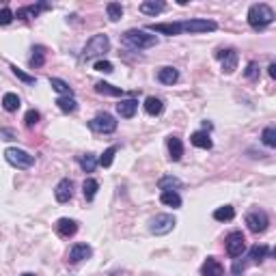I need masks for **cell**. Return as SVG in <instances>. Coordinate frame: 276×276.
Instances as JSON below:
<instances>
[{
  "label": "cell",
  "instance_id": "5bb4252c",
  "mask_svg": "<svg viewBox=\"0 0 276 276\" xmlns=\"http://www.w3.org/2000/svg\"><path fill=\"white\" fill-rule=\"evenodd\" d=\"M56 233L60 235V238H74V235L78 233V222L71 220V218H58L56 220Z\"/></svg>",
  "mask_w": 276,
  "mask_h": 276
},
{
  "label": "cell",
  "instance_id": "e0dca14e",
  "mask_svg": "<svg viewBox=\"0 0 276 276\" xmlns=\"http://www.w3.org/2000/svg\"><path fill=\"white\" fill-rule=\"evenodd\" d=\"M136 110H138V99L134 97H130V99H121L119 104H117V112H119V117H123V119H132L136 115Z\"/></svg>",
  "mask_w": 276,
  "mask_h": 276
},
{
  "label": "cell",
  "instance_id": "836d02e7",
  "mask_svg": "<svg viewBox=\"0 0 276 276\" xmlns=\"http://www.w3.org/2000/svg\"><path fill=\"white\" fill-rule=\"evenodd\" d=\"M119 151V147L117 145H112V147H108L104 153L99 156V160H97V164L99 166H104V168H108L110 164H112V160H115V153Z\"/></svg>",
  "mask_w": 276,
  "mask_h": 276
},
{
  "label": "cell",
  "instance_id": "ffe728a7",
  "mask_svg": "<svg viewBox=\"0 0 276 276\" xmlns=\"http://www.w3.org/2000/svg\"><path fill=\"white\" fill-rule=\"evenodd\" d=\"M95 91L99 95H110V97H123L125 91L119 89V87H112L108 82H104V80H99V82H95Z\"/></svg>",
  "mask_w": 276,
  "mask_h": 276
},
{
  "label": "cell",
  "instance_id": "ab89813d",
  "mask_svg": "<svg viewBox=\"0 0 276 276\" xmlns=\"http://www.w3.org/2000/svg\"><path fill=\"white\" fill-rule=\"evenodd\" d=\"M11 71H13V74H15V76H17L19 80H22V82H26V84H35V82H37V78H35V76H28L26 71L17 69L15 65H11Z\"/></svg>",
  "mask_w": 276,
  "mask_h": 276
},
{
  "label": "cell",
  "instance_id": "83f0119b",
  "mask_svg": "<svg viewBox=\"0 0 276 276\" xmlns=\"http://www.w3.org/2000/svg\"><path fill=\"white\" fill-rule=\"evenodd\" d=\"M56 106L60 112H74L78 108V101L74 95H60V97H56Z\"/></svg>",
  "mask_w": 276,
  "mask_h": 276
},
{
  "label": "cell",
  "instance_id": "1f68e13d",
  "mask_svg": "<svg viewBox=\"0 0 276 276\" xmlns=\"http://www.w3.org/2000/svg\"><path fill=\"white\" fill-rule=\"evenodd\" d=\"M235 218V209L231 205H224V207H218L216 211H214V220L218 222H229Z\"/></svg>",
  "mask_w": 276,
  "mask_h": 276
},
{
  "label": "cell",
  "instance_id": "44dd1931",
  "mask_svg": "<svg viewBox=\"0 0 276 276\" xmlns=\"http://www.w3.org/2000/svg\"><path fill=\"white\" fill-rule=\"evenodd\" d=\"M270 254H272V248L270 246H265V244H254V246L250 248V252H248V257L254 263H261L263 259H268Z\"/></svg>",
  "mask_w": 276,
  "mask_h": 276
},
{
  "label": "cell",
  "instance_id": "484cf974",
  "mask_svg": "<svg viewBox=\"0 0 276 276\" xmlns=\"http://www.w3.org/2000/svg\"><path fill=\"white\" fill-rule=\"evenodd\" d=\"M158 188H160L162 192H177V190L181 188V181H179L177 177H173V175H166V177H162V179L158 181Z\"/></svg>",
  "mask_w": 276,
  "mask_h": 276
},
{
  "label": "cell",
  "instance_id": "f546056e",
  "mask_svg": "<svg viewBox=\"0 0 276 276\" xmlns=\"http://www.w3.org/2000/svg\"><path fill=\"white\" fill-rule=\"evenodd\" d=\"M19 106H22V101H19V97L15 93H5L3 95V108L7 112H17Z\"/></svg>",
  "mask_w": 276,
  "mask_h": 276
},
{
  "label": "cell",
  "instance_id": "ee69618b",
  "mask_svg": "<svg viewBox=\"0 0 276 276\" xmlns=\"http://www.w3.org/2000/svg\"><path fill=\"white\" fill-rule=\"evenodd\" d=\"M268 71H270V78H276V65H274V63H270Z\"/></svg>",
  "mask_w": 276,
  "mask_h": 276
},
{
  "label": "cell",
  "instance_id": "6da1fadb",
  "mask_svg": "<svg viewBox=\"0 0 276 276\" xmlns=\"http://www.w3.org/2000/svg\"><path fill=\"white\" fill-rule=\"evenodd\" d=\"M121 44L130 50H147V48H153L158 46V37L156 35H149V30H142V28H132V30H125L121 35Z\"/></svg>",
  "mask_w": 276,
  "mask_h": 276
},
{
  "label": "cell",
  "instance_id": "2e32d148",
  "mask_svg": "<svg viewBox=\"0 0 276 276\" xmlns=\"http://www.w3.org/2000/svg\"><path fill=\"white\" fill-rule=\"evenodd\" d=\"M201 276H224V268L216 257H207L201 265Z\"/></svg>",
  "mask_w": 276,
  "mask_h": 276
},
{
  "label": "cell",
  "instance_id": "277c9868",
  "mask_svg": "<svg viewBox=\"0 0 276 276\" xmlns=\"http://www.w3.org/2000/svg\"><path fill=\"white\" fill-rule=\"evenodd\" d=\"M5 160H7L11 166L19 168V171H26V168H30V166L35 164V156H30L28 151L17 149V147L5 149Z\"/></svg>",
  "mask_w": 276,
  "mask_h": 276
},
{
  "label": "cell",
  "instance_id": "cb8c5ba5",
  "mask_svg": "<svg viewBox=\"0 0 276 276\" xmlns=\"http://www.w3.org/2000/svg\"><path fill=\"white\" fill-rule=\"evenodd\" d=\"M78 164H80V168H82L84 173H93L95 171V166H97V156L95 153H82V156H78Z\"/></svg>",
  "mask_w": 276,
  "mask_h": 276
},
{
  "label": "cell",
  "instance_id": "8d00e7d4",
  "mask_svg": "<svg viewBox=\"0 0 276 276\" xmlns=\"http://www.w3.org/2000/svg\"><path fill=\"white\" fill-rule=\"evenodd\" d=\"M259 74H261V69H259V63L257 60H250V63L246 65V69H244V76H246V80H259Z\"/></svg>",
  "mask_w": 276,
  "mask_h": 276
},
{
  "label": "cell",
  "instance_id": "7402d4cb",
  "mask_svg": "<svg viewBox=\"0 0 276 276\" xmlns=\"http://www.w3.org/2000/svg\"><path fill=\"white\" fill-rule=\"evenodd\" d=\"M162 110H164V101H162L160 97H147L145 99V112L147 115H151V117H158V115H162Z\"/></svg>",
  "mask_w": 276,
  "mask_h": 276
},
{
  "label": "cell",
  "instance_id": "9a60e30c",
  "mask_svg": "<svg viewBox=\"0 0 276 276\" xmlns=\"http://www.w3.org/2000/svg\"><path fill=\"white\" fill-rule=\"evenodd\" d=\"M147 30L151 33H160V35H181V28H179V22H160V24H149Z\"/></svg>",
  "mask_w": 276,
  "mask_h": 276
},
{
  "label": "cell",
  "instance_id": "7bdbcfd3",
  "mask_svg": "<svg viewBox=\"0 0 276 276\" xmlns=\"http://www.w3.org/2000/svg\"><path fill=\"white\" fill-rule=\"evenodd\" d=\"M0 138H3V140H13L15 138V132L13 130H0Z\"/></svg>",
  "mask_w": 276,
  "mask_h": 276
},
{
  "label": "cell",
  "instance_id": "d6a6232c",
  "mask_svg": "<svg viewBox=\"0 0 276 276\" xmlns=\"http://www.w3.org/2000/svg\"><path fill=\"white\" fill-rule=\"evenodd\" d=\"M106 13H108L110 22H119V19L123 17V7H121L119 3H108L106 5Z\"/></svg>",
  "mask_w": 276,
  "mask_h": 276
},
{
  "label": "cell",
  "instance_id": "e575fe53",
  "mask_svg": "<svg viewBox=\"0 0 276 276\" xmlns=\"http://www.w3.org/2000/svg\"><path fill=\"white\" fill-rule=\"evenodd\" d=\"M261 140H263V145L265 147H270L274 149L276 147V128L274 125H268L263 132H261Z\"/></svg>",
  "mask_w": 276,
  "mask_h": 276
},
{
  "label": "cell",
  "instance_id": "3957f363",
  "mask_svg": "<svg viewBox=\"0 0 276 276\" xmlns=\"http://www.w3.org/2000/svg\"><path fill=\"white\" fill-rule=\"evenodd\" d=\"M106 52H110V39L108 35H93L87 41V46L82 48V54H80V58L84 60H93L97 56H104Z\"/></svg>",
  "mask_w": 276,
  "mask_h": 276
},
{
  "label": "cell",
  "instance_id": "60d3db41",
  "mask_svg": "<svg viewBox=\"0 0 276 276\" xmlns=\"http://www.w3.org/2000/svg\"><path fill=\"white\" fill-rule=\"evenodd\" d=\"M95 71H101V74H112L115 67H112L110 60H97V63H95Z\"/></svg>",
  "mask_w": 276,
  "mask_h": 276
},
{
  "label": "cell",
  "instance_id": "8992f818",
  "mask_svg": "<svg viewBox=\"0 0 276 276\" xmlns=\"http://www.w3.org/2000/svg\"><path fill=\"white\" fill-rule=\"evenodd\" d=\"M89 130L95 132V134H112L117 130V119L108 112H99L89 121Z\"/></svg>",
  "mask_w": 276,
  "mask_h": 276
},
{
  "label": "cell",
  "instance_id": "4dcf8cb0",
  "mask_svg": "<svg viewBox=\"0 0 276 276\" xmlns=\"http://www.w3.org/2000/svg\"><path fill=\"white\" fill-rule=\"evenodd\" d=\"M160 201L164 203V205L173 207V209L181 207V197H179V192H162V194H160Z\"/></svg>",
  "mask_w": 276,
  "mask_h": 276
},
{
  "label": "cell",
  "instance_id": "30bf717a",
  "mask_svg": "<svg viewBox=\"0 0 276 276\" xmlns=\"http://www.w3.org/2000/svg\"><path fill=\"white\" fill-rule=\"evenodd\" d=\"M246 227L252 231V233H263L265 229H268V224H270V218H268V214H265L263 209H254V211H248L246 214Z\"/></svg>",
  "mask_w": 276,
  "mask_h": 276
},
{
  "label": "cell",
  "instance_id": "ac0fdd59",
  "mask_svg": "<svg viewBox=\"0 0 276 276\" xmlns=\"http://www.w3.org/2000/svg\"><path fill=\"white\" fill-rule=\"evenodd\" d=\"M166 147H168V158H171L173 162H179L181 156H183V142H181V138L168 136V138H166Z\"/></svg>",
  "mask_w": 276,
  "mask_h": 276
},
{
  "label": "cell",
  "instance_id": "9c48e42d",
  "mask_svg": "<svg viewBox=\"0 0 276 276\" xmlns=\"http://www.w3.org/2000/svg\"><path fill=\"white\" fill-rule=\"evenodd\" d=\"M216 58L220 60L224 74H233V71L238 69V60H240L238 50H233V48H220V50H216Z\"/></svg>",
  "mask_w": 276,
  "mask_h": 276
},
{
  "label": "cell",
  "instance_id": "d6986e66",
  "mask_svg": "<svg viewBox=\"0 0 276 276\" xmlns=\"http://www.w3.org/2000/svg\"><path fill=\"white\" fill-rule=\"evenodd\" d=\"M179 80V71L175 69V67H162L160 71H158V82L160 84H175Z\"/></svg>",
  "mask_w": 276,
  "mask_h": 276
},
{
  "label": "cell",
  "instance_id": "d590c367",
  "mask_svg": "<svg viewBox=\"0 0 276 276\" xmlns=\"http://www.w3.org/2000/svg\"><path fill=\"white\" fill-rule=\"evenodd\" d=\"M50 87H52L54 91H58L60 95H74L71 87L65 82V80H60V78H50Z\"/></svg>",
  "mask_w": 276,
  "mask_h": 276
},
{
  "label": "cell",
  "instance_id": "f35d334b",
  "mask_svg": "<svg viewBox=\"0 0 276 276\" xmlns=\"http://www.w3.org/2000/svg\"><path fill=\"white\" fill-rule=\"evenodd\" d=\"M15 19V13L11 11L9 7H5V9H0V26H9Z\"/></svg>",
  "mask_w": 276,
  "mask_h": 276
},
{
  "label": "cell",
  "instance_id": "bcb514c9",
  "mask_svg": "<svg viewBox=\"0 0 276 276\" xmlns=\"http://www.w3.org/2000/svg\"><path fill=\"white\" fill-rule=\"evenodd\" d=\"M22 276H37V274H30V272H26V274H22Z\"/></svg>",
  "mask_w": 276,
  "mask_h": 276
},
{
  "label": "cell",
  "instance_id": "603a6c76",
  "mask_svg": "<svg viewBox=\"0 0 276 276\" xmlns=\"http://www.w3.org/2000/svg\"><path fill=\"white\" fill-rule=\"evenodd\" d=\"M190 142H192L194 147H199V149H211V145H214L209 134H207V132H203V130L201 132H194V134L190 136Z\"/></svg>",
  "mask_w": 276,
  "mask_h": 276
},
{
  "label": "cell",
  "instance_id": "4316f807",
  "mask_svg": "<svg viewBox=\"0 0 276 276\" xmlns=\"http://www.w3.org/2000/svg\"><path fill=\"white\" fill-rule=\"evenodd\" d=\"M97 190H99V181H97V179H93V177L84 179V183H82V194H84V199H87L89 203L97 197Z\"/></svg>",
  "mask_w": 276,
  "mask_h": 276
},
{
  "label": "cell",
  "instance_id": "f6af8a7d",
  "mask_svg": "<svg viewBox=\"0 0 276 276\" xmlns=\"http://www.w3.org/2000/svg\"><path fill=\"white\" fill-rule=\"evenodd\" d=\"M211 128H214V125L209 123V121H203V132H209Z\"/></svg>",
  "mask_w": 276,
  "mask_h": 276
},
{
  "label": "cell",
  "instance_id": "f1b7e54d",
  "mask_svg": "<svg viewBox=\"0 0 276 276\" xmlns=\"http://www.w3.org/2000/svg\"><path fill=\"white\" fill-rule=\"evenodd\" d=\"M46 63V48L44 46H35L33 48V54H30V58H28V65L30 67H41Z\"/></svg>",
  "mask_w": 276,
  "mask_h": 276
},
{
  "label": "cell",
  "instance_id": "7c38bea8",
  "mask_svg": "<svg viewBox=\"0 0 276 276\" xmlns=\"http://www.w3.org/2000/svg\"><path fill=\"white\" fill-rule=\"evenodd\" d=\"M50 9V5L48 3H37V5H26V7H19L17 9V13H15V17H19V19H35L41 11H48Z\"/></svg>",
  "mask_w": 276,
  "mask_h": 276
},
{
  "label": "cell",
  "instance_id": "52a82bcc",
  "mask_svg": "<svg viewBox=\"0 0 276 276\" xmlns=\"http://www.w3.org/2000/svg\"><path fill=\"white\" fill-rule=\"evenodd\" d=\"M224 248H227V254L231 259H238L244 254L246 250V238H244L242 231H233L227 235V240H224Z\"/></svg>",
  "mask_w": 276,
  "mask_h": 276
},
{
  "label": "cell",
  "instance_id": "ba28073f",
  "mask_svg": "<svg viewBox=\"0 0 276 276\" xmlns=\"http://www.w3.org/2000/svg\"><path fill=\"white\" fill-rule=\"evenodd\" d=\"M175 224H177L175 216H171V214H158V216H153L149 220V231L153 235H166L175 229Z\"/></svg>",
  "mask_w": 276,
  "mask_h": 276
},
{
  "label": "cell",
  "instance_id": "74e56055",
  "mask_svg": "<svg viewBox=\"0 0 276 276\" xmlns=\"http://www.w3.org/2000/svg\"><path fill=\"white\" fill-rule=\"evenodd\" d=\"M39 119H41V112L35 110V108H30V110L26 112V115H24V123H26V128L33 130V128L39 123Z\"/></svg>",
  "mask_w": 276,
  "mask_h": 276
},
{
  "label": "cell",
  "instance_id": "d4e9b609",
  "mask_svg": "<svg viewBox=\"0 0 276 276\" xmlns=\"http://www.w3.org/2000/svg\"><path fill=\"white\" fill-rule=\"evenodd\" d=\"M162 11H166V5H164V3L147 0V3H142V5H140V13H145V15H160Z\"/></svg>",
  "mask_w": 276,
  "mask_h": 276
},
{
  "label": "cell",
  "instance_id": "b9f144b4",
  "mask_svg": "<svg viewBox=\"0 0 276 276\" xmlns=\"http://www.w3.org/2000/svg\"><path fill=\"white\" fill-rule=\"evenodd\" d=\"M244 270H246V261L235 259V261H233V268H231V274H233V276H240Z\"/></svg>",
  "mask_w": 276,
  "mask_h": 276
},
{
  "label": "cell",
  "instance_id": "8fae6325",
  "mask_svg": "<svg viewBox=\"0 0 276 276\" xmlns=\"http://www.w3.org/2000/svg\"><path fill=\"white\" fill-rule=\"evenodd\" d=\"M74 197V181L71 179H60L54 188V199L58 203H69Z\"/></svg>",
  "mask_w": 276,
  "mask_h": 276
},
{
  "label": "cell",
  "instance_id": "7a4b0ae2",
  "mask_svg": "<svg viewBox=\"0 0 276 276\" xmlns=\"http://www.w3.org/2000/svg\"><path fill=\"white\" fill-rule=\"evenodd\" d=\"M248 26L252 30H263L265 26H270L274 22V9L265 3H257L248 9Z\"/></svg>",
  "mask_w": 276,
  "mask_h": 276
},
{
  "label": "cell",
  "instance_id": "5b68a950",
  "mask_svg": "<svg viewBox=\"0 0 276 276\" xmlns=\"http://www.w3.org/2000/svg\"><path fill=\"white\" fill-rule=\"evenodd\" d=\"M181 33H190V35H199V33H211L216 30L218 24L214 19H203V17H194V19H183L179 22Z\"/></svg>",
  "mask_w": 276,
  "mask_h": 276
},
{
  "label": "cell",
  "instance_id": "4fadbf2b",
  "mask_svg": "<svg viewBox=\"0 0 276 276\" xmlns=\"http://www.w3.org/2000/svg\"><path fill=\"white\" fill-rule=\"evenodd\" d=\"M91 254H93V248H91L89 244H74V246L69 248L67 259H69V263H80V261L89 259Z\"/></svg>",
  "mask_w": 276,
  "mask_h": 276
}]
</instances>
